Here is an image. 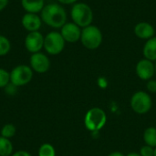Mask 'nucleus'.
I'll return each instance as SVG.
<instances>
[{
  "label": "nucleus",
  "mask_w": 156,
  "mask_h": 156,
  "mask_svg": "<svg viewBox=\"0 0 156 156\" xmlns=\"http://www.w3.org/2000/svg\"><path fill=\"white\" fill-rule=\"evenodd\" d=\"M40 17L46 25L53 28H61L67 23L65 8L56 3L46 5L40 12Z\"/></svg>",
  "instance_id": "1"
},
{
  "label": "nucleus",
  "mask_w": 156,
  "mask_h": 156,
  "mask_svg": "<svg viewBox=\"0 0 156 156\" xmlns=\"http://www.w3.org/2000/svg\"><path fill=\"white\" fill-rule=\"evenodd\" d=\"M70 16L76 25L81 28H84L91 25L93 21V11L88 4L77 2L71 7Z\"/></svg>",
  "instance_id": "2"
},
{
  "label": "nucleus",
  "mask_w": 156,
  "mask_h": 156,
  "mask_svg": "<svg viewBox=\"0 0 156 156\" xmlns=\"http://www.w3.org/2000/svg\"><path fill=\"white\" fill-rule=\"evenodd\" d=\"M102 40V32L98 27L90 25L81 29L80 42L86 48L90 50L97 49L101 45Z\"/></svg>",
  "instance_id": "3"
},
{
  "label": "nucleus",
  "mask_w": 156,
  "mask_h": 156,
  "mask_svg": "<svg viewBox=\"0 0 156 156\" xmlns=\"http://www.w3.org/2000/svg\"><path fill=\"white\" fill-rule=\"evenodd\" d=\"M107 122V115L101 108L90 109L84 116V125L90 132H98L104 127Z\"/></svg>",
  "instance_id": "4"
},
{
  "label": "nucleus",
  "mask_w": 156,
  "mask_h": 156,
  "mask_svg": "<svg viewBox=\"0 0 156 156\" xmlns=\"http://www.w3.org/2000/svg\"><path fill=\"white\" fill-rule=\"evenodd\" d=\"M131 108L137 114H146L150 112L153 106V101L149 93L139 90L131 98Z\"/></svg>",
  "instance_id": "5"
},
{
  "label": "nucleus",
  "mask_w": 156,
  "mask_h": 156,
  "mask_svg": "<svg viewBox=\"0 0 156 156\" xmlns=\"http://www.w3.org/2000/svg\"><path fill=\"white\" fill-rule=\"evenodd\" d=\"M66 41L61 36L60 32L51 31L44 37V49L49 55H58L65 48Z\"/></svg>",
  "instance_id": "6"
},
{
  "label": "nucleus",
  "mask_w": 156,
  "mask_h": 156,
  "mask_svg": "<svg viewBox=\"0 0 156 156\" xmlns=\"http://www.w3.org/2000/svg\"><path fill=\"white\" fill-rule=\"evenodd\" d=\"M33 78V70L27 65H18L10 71V82L16 87L28 84Z\"/></svg>",
  "instance_id": "7"
},
{
  "label": "nucleus",
  "mask_w": 156,
  "mask_h": 156,
  "mask_svg": "<svg viewBox=\"0 0 156 156\" xmlns=\"http://www.w3.org/2000/svg\"><path fill=\"white\" fill-rule=\"evenodd\" d=\"M30 68L37 73H46L50 68V60L48 57L42 52L34 53L30 57Z\"/></svg>",
  "instance_id": "8"
},
{
  "label": "nucleus",
  "mask_w": 156,
  "mask_h": 156,
  "mask_svg": "<svg viewBox=\"0 0 156 156\" xmlns=\"http://www.w3.org/2000/svg\"><path fill=\"white\" fill-rule=\"evenodd\" d=\"M44 37L39 31L29 32L25 38V47L32 54L40 52L44 48Z\"/></svg>",
  "instance_id": "9"
},
{
  "label": "nucleus",
  "mask_w": 156,
  "mask_h": 156,
  "mask_svg": "<svg viewBox=\"0 0 156 156\" xmlns=\"http://www.w3.org/2000/svg\"><path fill=\"white\" fill-rule=\"evenodd\" d=\"M136 74L143 80H150L155 74V65L153 61L143 58L136 64Z\"/></svg>",
  "instance_id": "10"
},
{
  "label": "nucleus",
  "mask_w": 156,
  "mask_h": 156,
  "mask_svg": "<svg viewBox=\"0 0 156 156\" xmlns=\"http://www.w3.org/2000/svg\"><path fill=\"white\" fill-rule=\"evenodd\" d=\"M81 27L76 25L74 22H67L60 30V34L64 40L69 43H76L80 40Z\"/></svg>",
  "instance_id": "11"
},
{
  "label": "nucleus",
  "mask_w": 156,
  "mask_h": 156,
  "mask_svg": "<svg viewBox=\"0 0 156 156\" xmlns=\"http://www.w3.org/2000/svg\"><path fill=\"white\" fill-rule=\"evenodd\" d=\"M22 26L28 32L38 31L42 25V19L39 16L33 13H27L21 19Z\"/></svg>",
  "instance_id": "12"
},
{
  "label": "nucleus",
  "mask_w": 156,
  "mask_h": 156,
  "mask_svg": "<svg viewBox=\"0 0 156 156\" xmlns=\"http://www.w3.org/2000/svg\"><path fill=\"white\" fill-rule=\"evenodd\" d=\"M133 31H134L135 36L138 38L145 39V40H148V39L154 37L156 32L154 26L145 21H142V22H139L138 24H136Z\"/></svg>",
  "instance_id": "13"
},
{
  "label": "nucleus",
  "mask_w": 156,
  "mask_h": 156,
  "mask_svg": "<svg viewBox=\"0 0 156 156\" xmlns=\"http://www.w3.org/2000/svg\"><path fill=\"white\" fill-rule=\"evenodd\" d=\"M21 5L27 13L37 14L45 6L44 0H21Z\"/></svg>",
  "instance_id": "14"
},
{
  "label": "nucleus",
  "mask_w": 156,
  "mask_h": 156,
  "mask_svg": "<svg viewBox=\"0 0 156 156\" xmlns=\"http://www.w3.org/2000/svg\"><path fill=\"white\" fill-rule=\"evenodd\" d=\"M143 53L144 56V58L149 59L151 61H156V37L154 36V37L146 40Z\"/></svg>",
  "instance_id": "15"
},
{
  "label": "nucleus",
  "mask_w": 156,
  "mask_h": 156,
  "mask_svg": "<svg viewBox=\"0 0 156 156\" xmlns=\"http://www.w3.org/2000/svg\"><path fill=\"white\" fill-rule=\"evenodd\" d=\"M13 149V144L10 139L0 136V156H11Z\"/></svg>",
  "instance_id": "16"
},
{
  "label": "nucleus",
  "mask_w": 156,
  "mask_h": 156,
  "mask_svg": "<svg viewBox=\"0 0 156 156\" xmlns=\"http://www.w3.org/2000/svg\"><path fill=\"white\" fill-rule=\"evenodd\" d=\"M144 141L146 145L156 147V127H149L144 133Z\"/></svg>",
  "instance_id": "17"
},
{
  "label": "nucleus",
  "mask_w": 156,
  "mask_h": 156,
  "mask_svg": "<svg viewBox=\"0 0 156 156\" xmlns=\"http://www.w3.org/2000/svg\"><path fill=\"white\" fill-rule=\"evenodd\" d=\"M38 156H56V150L50 144H43L38 149Z\"/></svg>",
  "instance_id": "18"
},
{
  "label": "nucleus",
  "mask_w": 156,
  "mask_h": 156,
  "mask_svg": "<svg viewBox=\"0 0 156 156\" xmlns=\"http://www.w3.org/2000/svg\"><path fill=\"white\" fill-rule=\"evenodd\" d=\"M15 134H16V127L12 123H6L1 129V136L5 138L11 139L12 137L15 136Z\"/></svg>",
  "instance_id": "19"
},
{
  "label": "nucleus",
  "mask_w": 156,
  "mask_h": 156,
  "mask_svg": "<svg viewBox=\"0 0 156 156\" xmlns=\"http://www.w3.org/2000/svg\"><path fill=\"white\" fill-rule=\"evenodd\" d=\"M11 49V44L7 37L0 35V57L6 55Z\"/></svg>",
  "instance_id": "20"
},
{
  "label": "nucleus",
  "mask_w": 156,
  "mask_h": 156,
  "mask_svg": "<svg viewBox=\"0 0 156 156\" xmlns=\"http://www.w3.org/2000/svg\"><path fill=\"white\" fill-rule=\"evenodd\" d=\"M10 82V72L0 68V89L5 88Z\"/></svg>",
  "instance_id": "21"
},
{
  "label": "nucleus",
  "mask_w": 156,
  "mask_h": 156,
  "mask_svg": "<svg viewBox=\"0 0 156 156\" xmlns=\"http://www.w3.org/2000/svg\"><path fill=\"white\" fill-rule=\"evenodd\" d=\"M139 154L142 156H154V148L145 144L140 149Z\"/></svg>",
  "instance_id": "22"
},
{
  "label": "nucleus",
  "mask_w": 156,
  "mask_h": 156,
  "mask_svg": "<svg viewBox=\"0 0 156 156\" xmlns=\"http://www.w3.org/2000/svg\"><path fill=\"white\" fill-rule=\"evenodd\" d=\"M17 88H18V87H16V86L14 85L13 83L9 82L4 89H5V92L7 95L13 96V95H15V94L17 92Z\"/></svg>",
  "instance_id": "23"
},
{
  "label": "nucleus",
  "mask_w": 156,
  "mask_h": 156,
  "mask_svg": "<svg viewBox=\"0 0 156 156\" xmlns=\"http://www.w3.org/2000/svg\"><path fill=\"white\" fill-rule=\"evenodd\" d=\"M146 89L152 93L156 92V80H150L146 83Z\"/></svg>",
  "instance_id": "24"
},
{
  "label": "nucleus",
  "mask_w": 156,
  "mask_h": 156,
  "mask_svg": "<svg viewBox=\"0 0 156 156\" xmlns=\"http://www.w3.org/2000/svg\"><path fill=\"white\" fill-rule=\"evenodd\" d=\"M11 156H32V155H31L28 152L21 150V151H17V152H16V153H13V154H12Z\"/></svg>",
  "instance_id": "25"
},
{
  "label": "nucleus",
  "mask_w": 156,
  "mask_h": 156,
  "mask_svg": "<svg viewBox=\"0 0 156 156\" xmlns=\"http://www.w3.org/2000/svg\"><path fill=\"white\" fill-rule=\"evenodd\" d=\"M58 1L62 5H74L79 0H58Z\"/></svg>",
  "instance_id": "26"
},
{
  "label": "nucleus",
  "mask_w": 156,
  "mask_h": 156,
  "mask_svg": "<svg viewBox=\"0 0 156 156\" xmlns=\"http://www.w3.org/2000/svg\"><path fill=\"white\" fill-rule=\"evenodd\" d=\"M98 84H99L101 87H102V88H105V87L107 86V81H106V79H104V78H100V79L98 80Z\"/></svg>",
  "instance_id": "27"
},
{
  "label": "nucleus",
  "mask_w": 156,
  "mask_h": 156,
  "mask_svg": "<svg viewBox=\"0 0 156 156\" xmlns=\"http://www.w3.org/2000/svg\"><path fill=\"white\" fill-rule=\"evenodd\" d=\"M8 4V0H0V11L5 9Z\"/></svg>",
  "instance_id": "28"
},
{
  "label": "nucleus",
  "mask_w": 156,
  "mask_h": 156,
  "mask_svg": "<svg viewBox=\"0 0 156 156\" xmlns=\"http://www.w3.org/2000/svg\"><path fill=\"white\" fill-rule=\"evenodd\" d=\"M108 156H126V155H124L122 153H120V152H113V153L110 154Z\"/></svg>",
  "instance_id": "29"
},
{
  "label": "nucleus",
  "mask_w": 156,
  "mask_h": 156,
  "mask_svg": "<svg viewBox=\"0 0 156 156\" xmlns=\"http://www.w3.org/2000/svg\"><path fill=\"white\" fill-rule=\"evenodd\" d=\"M126 156H142L140 154H138V153H130V154H128Z\"/></svg>",
  "instance_id": "30"
},
{
  "label": "nucleus",
  "mask_w": 156,
  "mask_h": 156,
  "mask_svg": "<svg viewBox=\"0 0 156 156\" xmlns=\"http://www.w3.org/2000/svg\"><path fill=\"white\" fill-rule=\"evenodd\" d=\"M154 156H156V147L154 148Z\"/></svg>",
  "instance_id": "31"
},
{
  "label": "nucleus",
  "mask_w": 156,
  "mask_h": 156,
  "mask_svg": "<svg viewBox=\"0 0 156 156\" xmlns=\"http://www.w3.org/2000/svg\"><path fill=\"white\" fill-rule=\"evenodd\" d=\"M154 65H155V73H156V62H155V64H154Z\"/></svg>",
  "instance_id": "32"
}]
</instances>
